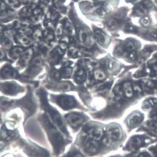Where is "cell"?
<instances>
[{
    "instance_id": "obj_22",
    "label": "cell",
    "mask_w": 157,
    "mask_h": 157,
    "mask_svg": "<svg viewBox=\"0 0 157 157\" xmlns=\"http://www.w3.org/2000/svg\"><path fill=\"white\" fill-rule=\"evenodd\" d=\"M23 50L21 47H16L12 51L11 55L14 58H18L20 56L22 53Z\"/></svg>"
},
{
    "instance_id": "obj_14",
    "label": "cell",
    "mask_w": 157,
    "mask_h": 157,
    "mask_svg": "<svg viewBox=\"0 0 157 157\" xmlns=\"http://www.w3.org/2000/svg\"><path fill=\"white\" fill-rule=\"evenodd\" d=\"M86 78V73L85 71L83 69L78 70L75 75V80L78 83L83 82Z\"/></svg>"
},
{
    "instance_id": "obj_10",
    "label": "cell",
    "mask_w": 157,
    "mask_h": 157,
    "mask_svg": "<svg viewBox=\"0 0 157 157\" xmlns=\"http://www.w3.org/2000/svg\"><path fill=\"white\" fill-rule=\"evenodd\" d=\"M49 112L50 115L52 117V119L56 125L63 132H66L65 124L59 113L52 109H49Z\"/></svg>"
},
{
    "instance_id": "obj_21",
    "label": "cell",
    "mask_w": 157,
    "mask_h": 157,
    "mask_svg": "<svg viewBox=\"0 0 157 157\" xmlns=\"http://www.w3.org/2000/svg\"><path fill=\"white\" fill-rule=\"evenodd\" d=\"M94 78L96 80H103L106 78V75L102 70H96L94 72Z\"/></svg>"
},
{
    "instance_id": "obj_13",
    "label": "cell",
    "mask_w": 157,
    "mask_h": 157,
    "mask_svg": "<svg viewBox=\"0 0 157 157\" xmlns=\"http://www.w3.org/2000/svg\"><path fill=\"white\" fill-rule=\"evenodd\" d=\"M32 55H33V52H32V50L31 49L28 50L26 52L23 54V56L21 59L20 62L21 65L22 66L27 65L32 58Z\"/></svg>"
},
{
    "instance_id": "obj_5",
    "label": "cell",
    "mask_w": 157,
    "mask_h": 157,
    "mask_svg": "<svg viewBox=\"0 0 157 157\" xmlns=\"http://www.w3.org/2000/svg\"><path fill=\"white\" fill-rule=\"evenodd\" d=\"M66 119L67 122L74 128L80 127L84 121V118L82 116L74 113L67 115L66 116Z\"/></svg>"
},
{
    "instance_id": "obj_3",
    "label": "cell",
    "mask_w": 157,
    "mask_h": 157,
    "mask_svg": "<svg viewBox=\"0 0 157 157\" xmlns=\"http://www.w3.org/2000/svg\"><path fill=\"white\" fill-rule=\"evenodd\" d=\"M58 105L62 108L65 109H70L74 107L76 104L74 98L69 95H62L57 99Z\"/></svg>"
},
{
    "instance_id": "obj_15",
    "label": "cell",
    "mask_w": 157,
    "mask_h": 157,
    "mask_svg": "<svg viewBox=\"0 0 157 157\" xmlns=\"http://www.w3.org/2000/svg\"><path fill=\"white\" fill-rule=\"evenodd\" d=\"M2 75L5 78H12L16 77V72L10 68H5L2 72Z\"/></svg>"
},
{
    "instance_id": "obj_32",
    "label": "cell",
    "mask_w": 157,
    "mask_h": 157,
    "mask_svg": "<svg viewBox=\"0 0 157 157\" xmlns=\"http://www.w3.org/2000/svg\"><path fill=\"white\" fill-rule=\"evenodd\" d=\"M5 56V54L2 50H0V59H3Z\"/></svg>"
},
{
    "instance_id": "obj_12",
    "label": "cell",
    "mask_w": 157,
    "mask_h": 157,
    "mask_svg": "<svg viewBox=\"0 0 157 157\" xmlns=\"http://www.w3.org/2000/svg\"><path fill=\"white\" fill-rule=\"evenodd\" d=\"M95 37L96 41L102 45H105L108 44V38L105 34L100 29H95L94 32Z\"/></svg>"
},
{
    "instance_id": "obj_38",
    "label": "cell",
    "mask_w": 157,
    "mask_h": 157,
    "mask_svg": "<svg viewBox=\"0 0 157 157\" xmlns=\"http://www.w3.org/2000/svg\"><path fill=\"white\" fill-rule=\"evenodd\" d=\"M156 116H157V110H156Z\"/></svg>"
},
{
    "instance_id": "obj_39",
    "label": "cell",
    "mask_w": 157,
    "mask_h": 157,
    "mask_svg": "<svg viewBox=\"0 0 157 157\" xmlns=\"http://www.w3.org/2000/svg\"><path fill=\"white\" fill-rule=\"evenodd\" d=\"M1 3L0 2V8H1Z\"/></svg>"
},
{
    "instance_id": "obj_18",
    "label": "cell",
    "mask_w": 157,
    "mask_h": 157,
    "mask_svg": "<svg viewBox=\"0 0 157 157\" xmlns=\"http://www.w3.org/2000/svg\"><path fill=\"white\" fill-rule=\"evenodd\" d=\"M141 143V141L139 138H137V137L133 138L129 143V148L131 149H136L139 147Z\"/></svg>"
},
{
    "instance_id": "obj_23",
    "label": "cell",
    "mask_w": 157,
    "mask_h": 157,
    "mask_svg": "<svg viewBox=\"0 0 157 157\" xmlns=\"http://www.w3.org/2000/svg\"><path fill=\"white\" fill-rule=\"evenodd\" d=\"M31 10L27 7H24L21 10L20 12V15L23 17H27L31 15Z\"/></svg>"
},
{
    "instance_id": "obj_26",
    "label": "cell",
    "mask_w": 157,
    "mask_h": 157,
    "mask_svg": "<svg viewBox=\"0 0 157 157\" xmlns=\"http://www.w3.org/2000/svg\"><path fill=\"white\" fill-rule=\"evenodd\" d=\"M3 2L8 6L12 7H18L20 4L18 0H3Z\"/></svg>"
},
{
    "instance_id": "obj_29",
    "label": "cell",
    "mask_w": 157,
    "mask_h": 157,
    "mask_svg": "<svg viewBox=\"0 0 157 157\" xmlns=\"http://www.w3.org/2000/svg\"><path fill=\"white\" fill-rule=\"evenodd\" d=\"M147 127H150V128H155V127H157V123L155 122L150 121L147 123L146 124Z\"/></svg>"
},
{
    "instance_id": "obj_28",
    "label": "cell",
    "mask_w": 157,
    "mask_h": 157,
    "mask_svg": "<svg viewBox=\"0 0 157 157\" xmlns=\"http://www.w3.org/2000/svg\"><path fill=\"white\" fill-rule=\"evenodd\" d=\"M147 101L151 107H154L156 106V105H157V99H156V98H150Z\"/></svg>"
},
{
    "instance_id": "obj_6",
    "label": "cell",
    "mask_w": 157,
    "mask_h": 157,
    "mask_svg": "<svg viewBox=\"0 0 157 157\" xmlns=\"http://www.w3.org/2000/svg\"><path fill=\"white\" fill-rule=\"evenodd\" d=\"M139 21L140 25L143 28L151 27L157 23L156 18L152 13L139 18Z\"/></svg>"
},
{
    "instance_id": "obj_7",
    "label": "cell",
    "mask_w": 157,
    "mask_h": 157,
    "mask_svg": "<svg viewBox=\"0 0 157 157\" xmlns=\"http://www.w3.org/2000/svg\"><path fill=\"white\" fill-rule=\"evenodd\" d=\"M107 137L111 141H117L122 137V132L119 127L112 126L107 130Z\"/></svg>"
},
{
    "instance_id": "obj_35",
    "label": "cell",
    "mask_w": 157,
    "mask_h": 157,
    "mask_svg": "<svg viewBox=\"0 0 157 157\" xmlns=\"http://www.w3.org/2000/svg\"><path fill=\"white\" fill-rule=\"evenodd\" d=\"M24 1L27 2H36L38 0H23Z\"/></svg>"
},
{
    "instance_id": "obj_1",
    "label": "cell",
    "mask_w": 157,
    "mask_h": 157,
    "mask_svg": "<svg viewBox=\"0 0 157 157\" xmlns=\"http://www.w3.org/2000/svg\"><path fill=\"white\" fill-rule=\"evenodd\" d=\"M157 10V7L152 0H139L134 4L131 15L133 17L139 18Z\"/></svg>"
},
{
    "instance_id": "obj_30",
    "label": "cell",
    "mask_w": 157,
    "mask_h": 157,
    "mask_svg": "<svg viewBox=\"0 0 157 157\" xmlns=\"http://www.w3.org/2000/svg\"><path fill=\"white\" fill-rule=\"evenodd\" d=\"M64 76H66V77H68V76H69L70 75V74L72 73V69L71 68H66V69H65L64 70Z\"/></svg>"
},
{
    "instance_id": "obj_2",
    "label": "cell",
    "mask_w": 157,
    "mask_h": 157,
    "mask_svg": "<svg viewBox=\"0 0 157 157\" xmlns=\"http://www.w3.org/2000/svg\"><path fill=\"white\" fill-rule=\"evenodd\" d=\"M77 37L81 44L85 47L90 48L94 45L92 35L87 29H79L78 31Z\"/></svg>"
},
{
    "instance_id": "obj_34",
    "label": "cell",
    "mask_w": 157,
    "mask_h": 157,
    "mask_svg": "<svg viewBox=\"0 0 157 157\" xmlns=\"http://www.w3.org/2000/svg\"><path fill=\"white\" fill-rule=\"evenodd\" d=\"M4 29V27L3 26L1 25H0V33L1 32H2L3 30Z\"/></svg>"
},
{
    "instance_id": "obj_36",
    "label": "cell",
    "mask_w": 157,
    "mask_h": 157,
    "mask_svg": "<svg viewBox=\"0 0 157 157\" xmlns=\"http://www.w3.org/2000/svg\"><path fill=\"white\" fill-rule=\"evenodd\" d=\"M73 157H83L82 155H80V154H77L76 155H74Z\"/></svg>"
},
{
    "instance_id": "obj_9",
    "label": "cell",
    "mask_w": 157,
    "mask_h": 157,
    "mask_svg": "<svg viewBox=\"0 0 157 157\" xmlns=\"http://www.w3.org/2000/svg\"><path fill=\"white\" fill-rule=\"evenodd\" d=\"M143 119V116L140 112L133 113L129 117L128 120V124L130 127H136L142 122Z\"/></svg>"
},
{
    "instance_id": "obj_25",
    "label": "cell",
    "mask_w": 157,
    "mask_h": 157,
    "mask_svg": "<svg viewBox=\"0 0 157 157\" xmlns=\"http://www.w3.org/2000/svg\"><path fill=\"white\" fill-rule=\"evenodd\" d=\"M124 56L130 61H134L135 60L136 57V53L135 51H132V52H125L124 54Z\"/></svg>"
},
{
    "instance_id": "obj_27",
    "label": "cell",
    "mask_w": 157,
    "mask_h": 157,
    "mask_svg": "<svg viewBox=\"0 0 157 157\" xmlns=\"http://www.w3.org/2000/svg\"><path fill=\"white\" fill-rule=\"evenodd\" d=\"M13 104H14L13 101L11 100H4L2 102L1 105L2 108L7 109L13 105Z\"/></svg>"
},
{
    "instance_id": "obj_33",
    "label": "cell",
    "mask_w": 157,
    "mask_h": 157,
    "mask_svg": "<svg viewBox=\"0 0 157 157\" xmlns=\"http://www.w3.org/2000/svg\"><path fill=\"white\" fill-rule=\"evenodd\" d=\"M151 133L152 134H153L154 135H156V136H157V129H156V130H154V131H153V132H151Z\"/></svg>"
},
{
    "instance_id": "obj_17",
    "label": "cell",
    "mask_w": 157,
    "mask_h": 157,
    "mask_svg": "<svg viewBox=\"0 0 157 157\" xmlns=\"http://www.w3.org/2000/svg\"><path fill=\"white\" fill-rule=\"evenodd\" d=\"M17 41L22 44H28L30 42V39L28 36L24 34H20L16 36Z\"/></svg>"
},
{
    "instance_id": "obj_31",
    "label": "cell",
    "mask_w": 157,
    "mask_h": 157,
    "mask_svg": "<svg viewBox=\"0 0 157 157\" xmlns=\"http://www.w3.org/2000/svg\"><path fill=\"white\" fill-rule=\"evenodd\" d=\"M139 0H125V1L127 3H130L131 4H134L136 3L137 2L139 1Z\"/></svg>"
},
{
    "instance_id": "obj_4",
    "label": "cell",
    "mask_w": 157,
    "mask_h": 157,
    "mask_svg": "<svg viewBox=\"0 0 157 157\" xmlns=\"http://www.w3.org/2000/svg\"><path fill=\"white\" fill-rule=\"evenodd\" d=\"M137 34L142 38L150 41H157V29L149 28H138Z\"/></svg>"
},
{
    "instance_id": "obj_16",
    "label": "cell",
    "mask_w": 157,
    "mask_h": 157,
    "mask_svg": "<svg viewBox=\"0 0 157 157\" xmlns=\"http://www.w3.org/2000/svg\"><path fill=\"white\" fill-rule=\"evenodd\" d=\"M123 91L125 96L128 98H131L133 95V90L131 83L125 82L123 86Z\"/></svg>"
},
{
    "instance_id": "obj_40",
    "label": "cell",
    "mask_w": 157,
    "mask_h": 157,
    "mask_svg": "<svg viewBox=\"0 0 157 157\" xmlns=\"http://www.w3.org/2000/svg\"><path fill=\"white\" fill-rule=\"evenodd\" d=\"M75 1H76V0H75Z\"/></svg>"
},
{
    "instance_id": "obj_20",
    "label": "cell",
    "mask_w": 157,
    "mask_h": 157,
    "mask_svg": "<svg viewBox=\"0 0 157 157\" xmlns=\"http://www.w3.org/2000/svg\"><path fill=\"white\" fill-rule=\"evenodd\" d=\"M125 47L128 52H132L137 49V42L133 40L129 39L125 43Z\"/></svg>"
},
{
    "instance_id": "obj_37",
    "label": "cell",
    "mask_w": 157,
    "mask_h": 157,
    "mask_svg": "<svg viewBox=\"0 0 157 157\" xmlns=\"http://www.w3.org/2000/svg\"><path fill=\"white\" fill-rule=\"evenodd\" d=\"M2 126V123L1 120H0V132L1 131Z\"/></svg>"
},
{
    "instance_id": "obj_8",
    "label": "cell",
    "mask_w": 157,
    "mask_h": 157,
    "mask_svg": "<svg viewBox=\"0 0 157 157\" xmlns=\"http://www.w3.org/2000/svg\"><path fill=\"white\" fill-rule=\"evenodd\" d=\"M85 148L87 153L90 155H94L97 153L99 150V144L94 140H89L86 141Z\"/></svg>"
},
{
    "instance_id": "obj_19",
    "label": "cell",
    "mask_w": 157,
    "mask_h": 157,
    "mask_svg": "<svg viewBox=\"0 0 157 157\" xmlns=\"http://www.w3.org/2000/svg\"><path fill=\"white\" fill-rule=\"evenodd\" d=\"M54 86L56 90L60 91H67V90H70L71 88V85L67 82L58 83Z\"/></svg>"
},
{
    "instance_id": "obj_24",
    "label": "cell",
    "mask_w": 157,
    "mask_h": 157,
    "mask_svg": "<svg viewBox=\"0 0 157 157\" xmlns=\"http://www.w3.org/2000/svg\"><path fill=\"white\" fill-rule=\"evenodd\" d=\"M2 46L6 49H10L12 45L11 40L8 37H3L1 41Z\"/></svg>"
},
{
    "instance_id": "obj_11",
    "label": "cell",
    "mask_w": 157,
    "mask_h": 157,
    "mask_svg": "<svg viewBox=\"0 0 157 157\" xmlns=\"http://www.w3.org/2000/svg\"><path fill=\"white\" fill-rule=\"evenodd\" d=\"M86 132L90 138L97 140H101L103 135V131L100 128H88L87 129Z\"/></svg>"
}]
</instances>
